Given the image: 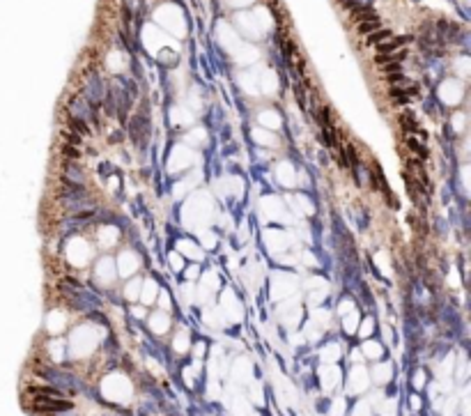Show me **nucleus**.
I'll return each instance as SVG.
<instances>
[{"label":"nucleus","instance_id":"obj_2","mask_svg":"<svg viewBox=\"0 0 471 416\" xmlns=\"http://www.w3.org/2000/svg\"><path fill=\"white\" fill-rule=\"evenodd\" d=\"M35 400L30 402V409L35 411H69L74 409V402L65 400L62 396H42V393H30Z\"/></svg>","mask_w":471,"mask_h":416},{"label":"nucleus","instance_id":"obj_13","mask_svg":"<svg viewBox=\"0 0 471 416\" xmlns=\"http://www.w3.org/2000/svg\"><path fill=\"white\" fill-rule=\"evenodd\" d=\"M400 80H405L400 74H388V83H391V86H398Z\"/></svg>","mask_w":471,"mask_h":416},{"label":"nucleus","instance_id":"obj_10","mask_svg":"<svg viewBox=\"0 0 471 416\" xmlns=\"http://www.w3.org/2000/svg\"><path fill=\"white\" fill-rule=\"evenodd\" d=\"M62 156H65L67 161H78L81 152H78V147H74V145H62Z\"/></svg>","mask_w":471,"mask_h":416},{"label":"nucleus","instance_id":"obj_3","mask_svg":"<svg viewBox=\"0 0 471 416\" xmlns=\"http://www.w3.org/2000/svg\"><path fill=\"white\" fill-rule=\"evenodd\" d=\"M62 182H69V184H85L88 175L78 165V161H67L62 163Z\"/></svg>","mask_w":471,"mask_h":416},{"label":"nucleus","instance_id":"obj_8","mask_svg":"<svg viewBox=\"0 0 471 416\" xmlns=\"http://www.w3.org/2000/svg\"><path fill=\"white\" fill-rule=\"evenodd\" d=\"M407 58V51H400V53H386V55H377L375 62L379 65H386V62H402Z\"/></svg>","mask_w":471,"mask_h":416},{"label":"nucleus","instance_id":"obj_11","mask_svg":"<svg viewBox=\"0 0 471 416\" xmlns=\"http://www.w3.org/2000/svg\"><path fill=\"white\" fill-rule=\"evenodd\" d=\"M382 71L384 74H400L402 62H386V65H382Z\"/></svg>","mask_w":471,"mask_h":416},{"label":"nucleus","instance_id":"obj_9","mask_svg":"<svg viewBox=\"0 0 471 416\" xmlns=\"http://www.w3.org/2000/svg\"><path fill=\"white\" fill-rule=\"evenodd\" d=\"M379 21H366V23H359L357 25V32L359 35H370V32H375V30H379Z\"/></svg>","mask_w":471,"mask_h":416},{"label":"nucleus","instance_id":"obj_5","mask_svg":"<svg viewBox=\"0 0 471 416\" xmlns=\"http://www.w3.org/2000/svg\"><path fill=\"white\" fill-rule=\"evenodd\" d=\"M352 16L359 21V23H366V21H379V14L375 10H370L368 5H361L357 10H352Z\"/></svg>","mask_w":471,"mask_h":416},{"label":"nucleus","instance_id":"obj_1","mask_svg":"<svg viewBox=\"0 0 471 416\" xmlns=\"http://www.w3.org/2000/svg\"><path fill=\"white\" fill-rule=\"evenodd\" d=\"M58 200H60V205L65 207L67 214H78L85 207L88 210L94 207V198L83 189V184H69V182H65L62 191L58 193Z\"/></svg>","mask_w":471,"mask_h":416},{"label":"nucleus","instance_id":"obj_4","mask_svg":"<svg viewBox=\"0 0 471 416\" xmlns=\"http://www.w3.org/2000/svg\"><path fill=\"white\" fill-rule=\"evenodd\" d=\"M412 41V37L409 35H402V37H391V39L382 41V44H377V55H386V53H396L398 49H402L405 44H409Z\"/></svg>","mask_w":471,"mask_h":416},{"label":"nucleus","instance_id":"obj_7","mask_svg":"<svg viewBox=\"0 0 471 416\" xmlns=\"http://www.w3.org/2000/svg\"><path fill=\"white\" fill-rule=\"evenodd\" d=\"M69 131H74V134H78V136H90L88 122L81 120V117H69Z\"/></svg>","mask_w":471,"mask_h":416},{"label":"nucleus","instance_id":"obj_6","mask_svg":"<svg viewBox=\"0 0 471 416\" xmlns=\"http://www.w3.org/2000/svg\"><path fill=\"white\" fill-rule=\"evenodd\" d=\"M386 39H391V30H388V28H379V30L366 35L368 46H377V44H382V41H386Z\"/></svg>","mask_w":471,"mask_h":416},{"label":"nucleus","instance_id":"obj_12","mask_svg":"<svg viewBox=\"0 0 471 416\" xmlns=\"http://www.w3.org/2000/svg\"><path fill=\"white\" fill-rule=\"evenodd\" d=\"M65 141H69V145H78V143H81V138H78V134H74V131H67V134H65Z\"/></svg>","mask_w":471,"mask_h":416}]
</instances>
